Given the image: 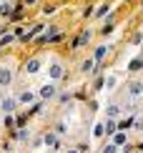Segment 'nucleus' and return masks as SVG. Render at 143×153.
I'll return each instance as SVG.
<instances>
[{
	"label": "nucleus",
	"instance_id": "obj_12",
	"mask_svg": "<svg viewBox=\"0 0 143 153\" xmlns=\"http://www.w3.org/2000/svg\"><path fill=\"white\" fill-rule=\"evenodd\" d=\"M103 55H106V45H101L98 50H95V60H101V58H103Z\"/></svg>",
	"mask_w": 143,
	"mask_h": 153
},
{
	"label": "nucleus",
	"instance_id": "obj_6",
	"mask_svg": "<svg viewBox=\"0 0 143 153\" xmlns=\"http://www.w3.org/2000/svg\"><path fill=\"white\" fill-rule=\"evenodd\" d=\"M45 143H48L50 148H58V138L53 136V133H48V136H45Z\"/></svg>",
	"mask_w": 143,
	"mask_h": 153
},
{
	"label": "nucleus",
	"instance_id": "obj_21",
	"mask_svg": "<svg viewBox=\"0 0 143 153\" xmlns=\"http://www.w3.org/2000/svg\"><path fill=\"white\" fill-rule=\"evenodd\" d=\"M25 3H35V0H25Z\"/></svg>",
	"mask_w": 143,
	"mask_h": 153
},
{
	"label": "nucleus",
	"instance_id": "obj_16",
	"mask_svg": "<svg viewBox=\"0 0 143 153\" xmlns=\"http://www.w3.org/2000/svg\"><path fill=\"white\" fill-rule=\"evenodd\" d=\"M106 126H108V133H115V128H118V123H113V120H108Z\"/></svg>",
	"mask_w": 143,
	"mask_h": 153
},
{
	"label": "nucleus",
	"instance_id": "obj_14",
	"mask_svg": "<svg viewBox=\"0 0 143 153\" xmlns=\"http://www.w3.org/2000/svg\"><path fill=\"white\" fill-rule=\"evenodd\" d=\"M3 108L5 111H13V108H15V100H3Z\"/></svg>",
	"mask_w": 143,
	"mask_h": 153
},
{
	"label": "nucleus",
	"instance_id": "obj_17",
	"mask_svg": "<svg viewBox=\"0 0 143 153\" xmlns=\"http://www.w3.org/2000/svg\"><path fill=\"white\" fill-rule=\"evenodd\" d=\"M110 30H113V23H110V20H108V23H106V28H103V35H108V33H110Z\"/></svg>",
	"mask_w": 143,
	"mask_h": 153
},
{
	"label": "nucleus",
	"instance_id": "obj_11",
	"mask_svg": "<svg viewBox=\"0 0 143 153\" xmlns=\"http://www.w3.org/2000/svg\"><path fill=\"white\" fill-rule=\"evenodd\" d=\"M115 116H118V105H110L108 108V118H115Z\"/></svg>",
	"mask_w": 143,
	"mask_h": 153
},
{
	"label": "nucleus",
	"instance_id": "obj_19",
	"mask_svg": "<svg viewBox=\"0 0 143 153\" xmlns=\"http://www.w3.org/2000/svg\"><path fill=\"white\" fill-rule=\"evenodd\" d=\"M115 151H118V148H115V143H113V146H106V148H103V153H115Z\"/></svg>",
	"mask_w": 143,
	"mask_h": 153
},
{
	"label": "nucleus",
	"instance_id": "obj_15",
	"mask_svg": "<svg viewBox=\"0 0 143 153\" xmlns=\"http://www.w3.org/2000/svg\"><path fill=\"white\" fill-rule=\"evenodd\" d=\"M83 71H86V73H88V71H93V60H90V58L83 63Z\"/></svg>",
	"mask_w": 143,
	"mask_h": 153
},
{
	"label": "nucleus",
	"instance_id": "obj_20",
	"mask_svg": "<svg viewBox=\"0 0 143 153\" xmlns=\"http://www.w3.org/2000/svg\"><path fill=\"white\" fill-rule=\"evenodd\" d=\"M68 153H80V151H78V148H75V151H68Z\"/></svg>",
	"mask_w": 143,
	"mask_h": 153
},
{
	"label": "nucleus",
	"instance_id": "obj_13",
	"mask_svg": "<svg viewBox=\"0 0 143 153\" xmlns=\"http://www.w3.org/2000/svg\"><path fill=\"white\" fill-rule=\"evenodd\" d=\"M20 100H23V103H30V100H33V93H30V91H28V93H23V95H20Z\"/></svg>",
	"mask_w": 143,
	"mask_h": 153
},
{
	"label": "nucleus",
	"instance_id": "obj_10",
	"mask_svg": "<svg viewBox=\"0 0 143 153\" xmlns=\"http://www.w3.org/2000/svg\"><path fill=\"white\" fill-rule=\"evenodd\" d=\"M128 126H133V120H131V118H126V120H121V123H118V128H121V131H126Z\"/></svg>",
	"mask_w": 143,
	"mask_h": 153
},
{
	"label": "nucleus",
	"instance_id": "obj_8",
	"mask_svg": "<svg viewBox=\"0 0 143 153\" xmlns=\"http://www.w3.org/2000/svg\"><path fill=\"white\" fill-rule=\"evenodd\" d=\"M25 68H28V73H38V68H40V63H38V60H30V63H28Z\"/></svg>",
	"mask_w": 143,
	"mask_h": 153
},
{
	"label": "nucleus",
	"instance_id": "obj_9",
	"mask_svg": "<svg viewBox=\"0 0 143 153\" xmlns=\"http://www.w3.org/2000/svg\"><path fill=\"white\" fill-rule=\"evenodd\" d=\"M113 143H115V146H126V136H123V133H115Z\"/></svg>",
	"mask_w": 143,
	"mask_h": 153
},
{
	"label": "nucleus",
	"instance_id": "obj_5",
	"mask_svg": "<svg viewBox=\"0 0 143 153\" xmlns=\"http://www.w3.org/2000/svg\"><path fill=\"white\" fill-rule=\"evenodd\" d=\"M10 78H13V75H10V71H5V68H3V71H0V83H3V85H8V83H10Z\"/></svg>",
	"mask_w": 143,
	"mask_h": 153
},
{
	"label": "nucleus",
	"instance_id": "obj_1",
	"mask_svg": "<svg viewBox=\"0 0 143 153\" xmlns=\"http://www.w3.org/2000/svg\"><path fill=\"white\" fill-rule=\"evenodd\" d=\"M88 38H90V30H86V33H80V35H78V38H75V40H73V48H80V45H83V43H86V40H88Z\"/></svg>",
	"mask_w": 143,
	"mask_h": 153
},
{
	"label": "nucleus",
	"instance_id": "obj_2",
	"mask_svg": "<svg viewBox=\"0 0 143 153\" xmlns=\"http://www.w3.org/2000/svg\"><path fill=\"white\" fill-rule=\"evenodd\" d=\"M128 93L131 95H141L143 93V83H131V85H128Z\"/></svg>",
	"mask_w": 143,
	"mask_h": 153
},
{
	"label": "nucleus",
	"instance_id": "obj_4",
	"mask_svg": "<svg viewBox=\"0 0 143 153\" xmlns=\"http://www.w3.org/2000/svg\"><path fill=\"white\" fill-rule=\"evenodd\" d=\"M40 95H43V98H50V95H55V85H43Z\"/></svg>",
	"mask_w": 143,
	"mask_h": 153
},
{
	"label": "nucleus",
	"instance_id": "obj_18",
	"mask_svg": "<svg viewBox=\"0 0 143 153\" xmlns=\"http://www.w3.org/2000/svg\"><path fill=\"white\" fill-rule=\"evenodd\" d=\"M106 85H108V88H113V85H115V75H108V80H106Z\"/></svg>",
	"mask_w": 143,
	"mask_h": 153
},
{
	"label": "nucleus",
	"instance_id": "obj_3",
	"mask_svg": "<svg viewBox=\"0 0 143 153\" xmlns=\"http://www.w3.org/2000/svg\"><path fill=\"white\" fill-rule=\"evenodd\" d=\"M60 75H63V68L58 65V63H55V65H50V78H53V80H58Z\"/></svg>",
	"mask_w": 143,
	"mask_h": 153
},
{
	"label": "nucleus",
	"instance_id": "obj_22",
	"mask_svg": "<svg viewBox=\"0 0 143 153\" xmlns=\"http://www.w3.org/2000/svg\"><path fill=\"white\" fill-rule=\"evenodd\" d=\"M141 153H143V151H141Z\"/></svg>",
	"mask_w": 143,
	"mask_h": 153
},
{
	"label": "nucleus",
	"instance_id": "obj_7",
	"mask_svg": "<svg viewBox=\"0 0 143 153\" xmlns=\"http://www.w3.org/2000/svg\"><path fill=\"white\" fill-rule=\"evenodd\" d=\"M128 68H131V71H141V68H143V60H141V58H136V60L128 63Z\"/></svg>",
	"mask_w": 143,
	"mask_h": 153
}]
</instances>
